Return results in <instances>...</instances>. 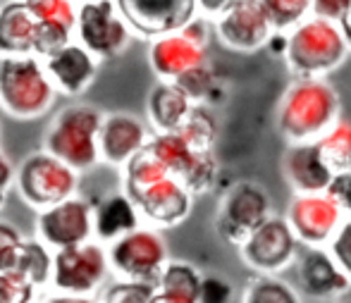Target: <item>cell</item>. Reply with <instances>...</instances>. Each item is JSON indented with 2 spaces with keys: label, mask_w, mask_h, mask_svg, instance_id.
Instances as JSON below:
<instances>
[{
  "label": "cell",
  "mask_w": 351,
  "mask_h": 303,
  "mask_svg": "<svg viewBox=\"0 0 351 303\" xmlns=\"http://www.w3.org/2000/svg\"><path fill=\"white\" fill-rule=\"evenodd\" d=\"M342 117V98L328 79H294L278 106V129L289 143L318 141Z\"/></svg>",
  "instance_id": "obj_1"
},
{
  "label": "cell",
  "mask_w": 351,
  "mask_h": 303,
  "mask_svg": "<svg viewBox=\"0 0 351 303\" xmlns=\"http://www.w3.org/2000/svg\"><path fill=\"white\" fill-rule=\"evenodd\" d=\"M347 56L349 48L337 22L311 14L287 32L285 60L296 79H325Z\"/></svg>",
  "instance_id": "obj_2"
},
{
  "label": "cell",
  "mask_w": 351,
  "mask_h": 303,
  "mask_svg": "<svg viewBox=\"0 0 351 303\" xmlns=\"http://www.w3.org/2000/svg\"><path fill=\"white\" fill-rule=\"evenodd\" d=\"M103 110L91 103H70L48 124L43 134V151L56 156L72 170L88 172L101 162L98 158V129Z\"/></svg>",
  "instance_id": "obj_3"
},
{
  "label": "cell",
  "mask_w": 351,
  "mask_h": 303,
  "mask_svg": "<svg viewBox=\"0 0 351 303\" xmlns=\"http://www.w3.org/2000/svg\"><path fill=\"white\" fill-rule=\"evenodd\" d=\"M58 93L36 56H0V110L12 120L46 115Z\"/></svg>",
  "instance_id": "obj_4"
},
{
  "label": "cell",
  "mask_w": 351,
  "mask_h": 303,
  "mask_svg": "<svg viewBox=\"0 0 351 303\" xmlns=\"http://www.w3.org/2000/svg\"><path fill=\"white\" fill-rule=\"evenodd\" d=\"M146 148L158 162L189 189L191 196L196 193H210L215 189L220 162L213 151L194 148L180 132H156L146 141Z\"/></svg>",
  "instance_id": "obj_5"
},
{
  "label": "cell",
  "mask_w": 351,
  "mask_h": 303,
  "mask_svg": "<svg viewBox=\"0 0 351 303\" xmlns=\"http://www.w3.org/2000/svg\"><path fill=\"white\" fill-rule=\"evenodd\" d=\"M79 182L82 175L77 170L43 148L29 153L22 165L14 167V189L19 198L34 210H43L74 196L79 191Z\"/></svg>",
  "instance_id": "obj_6"
},
{
  "label": "cell",
  "mask_w": 351,
  "mask_h": 303,
  "mask_svg": "<svg viewBox=\"0 0 351 303\" xmlns=\"http://www.w3.org/2000/svg\"><path fill=\"white\" fill-rule=\"evenodd\" d=\"M270 215L273 203L268 191L251 180H234L220 193V206L215 213L217 237L239 248Z\"/></svg>",
  "instance_id": "obj_7"
},
{
  "label": "cell",
  "mask_w": 351,
  "mask_h": 303,
  "mask_svg": "<svg viewBox=\"0 0 351 303\" xmlns=\"http://www.w3.org/2000/svg\"><path fill=\"white\" fill-rule=\"evenodd\" d=\"M106 256L108 270H112L117 280L146 282V284H156L160 270L170 260L162 234L143 225L108 243Z\"/></svg>",
  "instance_id": "obj_8"
},
{
  "label": "cell",
  "mask_w": 351,
  "mask_h": 303,
  "mask_svg": "<svg viewBox=\"0 0 351 303\" xmlns=\"http://www.w3.org/2000/svg\"><path fill=\"white\" fill-rule=\"evenodd\" d=\"M134 34L117 12L115 0H84L77 5L74 41L82 43L98 60L117 58L127 51Z\"/></svg>",
  "instance_id": "obj_9"
},
{
  "label": "cell",
  "mask_w": 351,
  "mask_h": 303,
  "mask_svg": "<svg viewBox=\"0 0 351 303\" xmlns=\"http://www.w3.org/2000/svg\"><path fill=\"white\" fill-rule=\"evenodd\" d=\"M108 275L106 246L98 241H86L79 246L53 251L51 287L62 294L91 296L98 291Z\"/></svg>",
  "instance_id": "obj_10"
},
{
  "label": "cell",
  "mask_w": 351,
  "mask_h": 303,
  "mask_svg": "<svg viewBox=\"0 0 351 303\" xmlns=\"http://www.w3.org/2000/svg\"><path fill=\"white\" fill-rule=\"evenodd\" d=\"M299 251L301 243L285 217L270 215L239 246V258L256 275H282L287 267L294 265Z\"/></svg>",
  "instance_id": "obj_11"
},
{
  "label": "cell",
  "mask_w": 351,
  "mask_h": 303,
  "mask_svg": "<svg viewBox=\"0 0 351 303\" xmlns=\"http://www.w3.org/2000/svg\"><path fill=\"white\" fill-rule=\"evenodd\" d=\"M36 239L43 246L60 251V248L79 246L93 239V198L79 193L43 208L36 215Z\"/></svg>",
  "instance_id": "obj_12"
},
{
  "label": "cell",
  "mask_w": 351,
  "mask_h": 303,
  "mask_svg": "<svg viewBox=\"0 0 351 303\" xmlns=\"http://www.w3.org/2000/svg\"><path fill=\"white\" fill-rule=\"evenodd\" d=\"M296 241L306 248L328 246L337 227L342 225L344 213L328 193H296L285 215Z\"/></svg>",
  "instance_id": "obj_13"
},
{
  "label": "cell",
  "mask_w": 351,
  "mask_h": 303,
  "mask_svg": "<svg viewBox=\"0 0 351 303\" xmlns=\"http://www.w3.org/2000/svg\"><path fill=\"white\" fill-rule=\"evenodd\" d=\"M115 5L132 34L148 41L180 32L199 14L196 0H115Z\"/></svg>",
  "instance_id": "obj_14"
},
{
  "label": "cell",
  "mask_w": 351,
  "mask_h": 303,
  "mask_svg": "<svg viewBox=\"0 0 351 303\" xmlns=\"http://www.w3.org/2000/svg\"><path fill=\"white\" fill-rule=\"evenodd\" d=\"M273 32V24L258 0H234L220 17L213 19V34L222 46L237 53L261 51Z\"/></svg>",
  "instance_id": "obj_15"
},
{
  "label": "cell",
  "mask_w": 351,
  "mask_h": 303,
  "mask_svg": "<svg viewBox=\"0 0 351 303\" xmlns=\"http://www.w3.org/2000/svg\"><path fill=\"white\" fill-rule=\"evenodd\" d=\"M130 198L134 201L141 220H146L153 230L182 225L194 206V196L189 193V189L175 177H162V180L130 193Z\"/></svg>",
  "instance_id": "obj_16"
},
{
  "label": "cell",
  "mask_w": 351,
  "mask_h": 303,
  "mask_svg": "<svg viewBox=\"0 0 351 303\" xmlns=\"http://www.w3.org/2000/svg\"><path fill=\"white\" fill-rule=\"evenodd\" d=\"M296 289L301 296H311V299H339L351 289V280L337 267L328 248H306L301 246L299 256H296Z\"/></svg>",
  "instance_id": "obj_17"
},
{
  "label": "cell",
  "mask_w": 351,
  "mask_h": 303,
  "mask_svg": "<svg viewBox=\"0 0 351 303\" xmlns=\"http://www.w3.org/2000/svg\"><path fill=\"white\" fill-rule=\"evenodd\" d=\"M151 138V129L132 112H103L98 129V158L112 167H125Z\"/></svg>",
  "instance_id": "obj_18"
},
{
  "label": "cell",
  "mask_w": 351,
  "mask_h": 303,
  "mask_svg": "<svg viewBox=\"0 0 351 303\" xmlns=\"http://www.w3.org/2000/svg\"><path fill=\"white\" fill-rule=\"evenodd\" d=\"M43 69L51 79L56 93H62L67 98H77L91 88V84L98 77L101 60L86 51L82 43L70 41L60 51L43 58Z\"/></svg>",
  "instance_id": "obj_19"
},
{
  "label": "cell",
  "mask_w": 351,
  "mask_h": 303,
  "mask_svg": "<svg viewBox=\"0 0 351 303\" xmlns=\"http://www.w3.org/2000/svg\"><path fill=\"white\" fill-rule=\"evenodd\" d=\"M204 62H208L206 48H199L180 32L162 34L148 43V67L158 82H175L177 77Z\"/></svg>",
  "instance_id": "obj_20"
},
{
  "label": "cell",
  "mask_w": 351,
  "mask_h": 303,
  "mask_svg": "<svg viewBox=\"0 0 351 303\" xmlns=\"http://www.w3.org/2000/svg\"><path fill=\"white\" fill-rule=\"evenodd\" d=\"M282 172L296 193H325L335 177L320 158L315 141L289 143L282 156Z\"/></svg>",
  "instance_id": "obj_21"
},
{
  "label": "cell",
  "mask_w": 351,
  "mask_h": 303,
  "mask_svg": "<svg viewBox=\"0 0 351 303\" xmlns=\"http://www.w3.org/2000/svg\"><path fill=\"white\" fill-rule=\"evenodd\" d=\"M136 227H141V215L122 189L93 198V241L108 246Z\"/></svg>",
  "instance_id": "obj_22"
},
{
  "label": "cell",
  "mask_w": 351,
  "mask_h": 303,
  "mask_svg": "<svg viewBox=\"0 0 351 303\" xmlns=\"http://www.w3.org/2000/svg\"><path fill=\"white\" fill-rule=\"evenodd\" d=\"M194 103L184 96L177 84L158 82L151 86L146 98V117L151 124L153 134L156 132H177L182 122L186 120Z\"/></svg>",
  "instance_id": "obj_23"
},
{
  "label": "cell",
  "mask_w": 351,
  "mask_h": 303,
  "mask_svg": "<svg viewBox=\"0 0 351 303\" xmlns=\"http://www.w3.org/2000/svg\"><path fill=\"white\" fill-rule=\"evenodd\" d=\"M34 29L36 19L22 0H5L0 5V56H32Z\"/></svg>",
  "instance_id": "obj_24"
},
{
  "label": "cell",
  "mask_w": 351,
  "mask_h": 303,
  "mask_svg": "<svg viewBox=\"0 0 351 303\" xmlns=\"http://www.w3.org/2000/svg\"><path fill=\"white\" fill-rule=\"evenodd\" d=\"M320 158L332 175L351 172V120L339 117L323 136L315 141Z\"/></svg>",
  "instance_id": "obj_25"
},
{
  "label": "cell",
  "mask_w": 351,
  "mask_h": 303,
  "mask_svg": "<svg viewBox=\"0 0 351 303\" xmlns=\"http://www.w3.org/2000/svg\"><path fill=\"white\" fill-rule=\"evenodd\" d=\"M51 267H53V251L43 246L38 239H24L22 248L17 253L14 270L19 277L29 282L32 287H46L51 284Z\"/></svg>",
  "instance_id": "obj_26"
},
{
  "label": "cell",
  "mask_w": 351,
  "mask_h": 303,
  "mask_svg": "<svg viewBox=\"0 0 351 303\" xmlns=\"http://www.w3.org/2000/svg\"><path fill=\"white\" fill-rule=\"evenodd\" d=\"M204 272L194 265V263L186 260H167L165 267L160 270L156 282L158 291H165V294H175L182 296V299H191L196 301V294H199V284Z\"/></svg>",
  "instance_id": "obj_27"
},
{
  "label": "cell",
  "mask_w": 351,
  "mask_h": 303,
  "mask_svg": "<svg viewBox=\"0 0 351 303\" xmlns=\"http://www.w3.org/2000/svg\"><path fill=\"white\" fill-rule=\"evenodd\" d=\"M239 303H304L299 289L280 275H256L246 284Z\"/></svg>",
  "instance_id": "obj_28"
},
{
  "label": "cell",
  "mask_w": 351,
  "mask_h": 303,
  "mask_svg": "<svg viewBox=\"0 0 351 303\" xmlns=\"http://www.w3.org/2000/svg\"><path fill=\"white\" fill-rule=\"evenodd\" d=\"M186 141L191 143L199 151H213L217 138V120L213 117L210 108L204 106V103H196L191 106L186 120L182 122V127L177 129Z\"/></svg>",
  "instance_id": "obj_29"
},
{
  "label": "cell",
  "mask_w": 351,
  "mask_h": 303,
  "mask_svg": "<svg viewBox=\"0 0 351 303\" xmlns=\"http://www.w3.org/2000/svg\"><path fill=\"white\" fill-rule=\"evenodd\" d=\"M275 32H289L311 17V0H258Z\"/></svg>",
  "instance_id": "obj_30"
},
{
  "label": "cell",
  "mask_w": 351,
  "mask_h": 303,
  "mask_svg": "<svg viewBox=\"0 0 351 303\" xmlns=\"http://www.w3.org/2000/svg\"><path fill=\"white\" fill-rule=\"evenodd\" d=\"M36 22H58L74 32L77 3L74 0H22Z\"/></svg>",
  "instance_id": "obj_31"
},
{
  "label": "cell",
  "mask_w": 351,
  "mask_h": 303,
  "mask_svg": "<svg viewBox=\"0 0 351 303\" xmlns=\"http://www.w3.org/2000/svg\"><path fill=\"white\" fill-rule=\"evenodd\" d=\"M70 41H74V32L58 22H36L34 29V46H32V56H36L38 60L48 58L51 53L60 51L62 46H67Z\"/></svg>",
  "instance_id": "obj_32"
},
{
  "label": "cell",
  "mask_w": 351,
  "mask_h": 303,
  "mask_svg": "<svg viewBox=\"0 0 351 303\" xmlns=\"http://www.w3.org/2000/svg\"><path fill=\"white\" fill-rule=\"evenodd\" d=\"M217 82L215 72H213L210 62H204L199 64V67H191L189 72H184L182 77H177L172 84H177V86L184 91V96L189 98L191 103H204L206 93L210 91V86Z\"/></svg>",
  "instance_id": "obj_33"
},
{
  "label": "cell",
  "mask_w": 351,
  "mask_h": 303,
  "mask_svg": "<svg viewBox=\"0 0 351 303\" xmlns=\"http://www.w3.org/2000/svg\"><path fill=\"white\" fill-rule=\"evenodd\" d=\"M153 294H156V284L117 280L115 284L103 291L101 303H151Z\"/></svg>",
  "instance_id": "obj_34"
},
{
  "label": "cell",
  "mask_w": 351,
  "mask_h": 303,
  "mask_svg": "<svg viewBox=\"0 0 351 303\" xmlns=\"http://www.w3.org/2000/svg\"><path fill=\"white\" fill-rule=\"evenodd\" d=\"M234 301V287L227 277L222 275H204L199 284V294H196V303H232Z\"/></svg>",
  "instance_id": "obj_35"
},
{
  "label": "cell",
  "mask_w": 351,
  "mask_h": 303,
  "mask_svg": "<svg viewBox=\"0 0 351 303\" xmlns=\"http://www.w3.org/2000/svg\"><path fill=\"white\" fill-rule=\"evenodd\" d=\"M328 253L332 256V260L337 263V267L351 280V220L344 217L342 225L337 227V232L332 234V239L328 241Z\"/></svg>",
  "instance_id": "obj_36"
},
{
  "label": "cell",
  "mask_w": 351,
  "mask_h": 303,
  "mask_svg": "<svg viewBox=\"0 0 351 303\" xmlns=\"http://www.w3.org/2000/svg\"><path fill=\"white\" fill-rule=\"evenodd\" d=\"M22 232L8 220H0V272H12L22 248Z\"/></svg>",
  "instance_id": "obj_37"
},
{
  "label": "cell",
  "mask_w": 351,
  "mask_h": 303,
  "mask_svg": "<svg viewBox=\"0 0 351 303\" xmlns=\"http://www.w3.org/2000/svg\"><path fill=\"white\" fill-rule=\"evenodd\" d=\"M36 287L29 284L17 272H0V303H32Z\"/></svg>",
  "instance_id": "obj_38"
},
{
  "label": "cell",
  "mask_w": 351,
  "mask_h": 303,
  "mask_svg": "<svg viewBox=\"0 0 351 303\" xmlns=\"http://www.w3.org/2000/svg\"><path fill=\"white\" fill-rule=\"evenodd\" d=\"M180 34L189 38L191 43H196L199 48H208V41L213 36V22L201 17V14H196L194 19H189V22L180 29Z\"/></svg>",
  "instance_id": "obj_39"
},
{
  "label": "cell",
  "mask_w": 351,
  "mask_h": 303,
  "mask_svg": "<svg viewBox=\"0 0 351 303\" xmlns=\"http://www.w3.org/2000/svg\"><path fill=\"white\" fill-rule=\"evenodd\" d=\"M325 193L339 203L344 217H349V220H351V172H344V175H335Z\"/></svg>",
  "instance_id": "obj_40"
},
{
  "label": "cell",
  "mask_w": 351,
  "mask_h": 303,
  "mask_svg": "<svg viewBox=\"0 0 351 303\" xmlns=\"http://www.w3.org/2000/svg\"><path fill=\"white\" fill-rule=\"evenodd\" d=\"M349 8L351 0H311V14L330 19V22H337Z\"/></svg>",
  "instance_id": "obj_41"
},
{
  "label": "cell",
  "mask_w": 351,
  "mask_h": 303,
  "mask_svg": "<svg viewBox=\"0 0 351 303\" xmlns=\"http://www.w3.org/2000/svg\"><path fill=\"white\" fill-rule=\"evenodd\" d=\"M12 184H14V165L8 160V156L0 151V208L8 201V191Z\"/></svg>",
  "instance_id": "obj_42"
},
{
  "label": "cell",
  "mask_w": 351,
  "mask_h": 303,
  "mask_svg": "<svg viewBox=\"0 0 351 303\" xmlns=\"http://www.w3.org/2000/svg\"><path fill=\"white\" fill-rule=\"evenodd\" d=\"M232 3H234V0H196V10H199L201 17H206L213 22V19L220 17Z\"/></svg>",
  "instance_id": "obj_43"
},
{
  "label": "cell",
  "mask_w": 351,
  "mask_h": 303,
  "mask_svg": "<svg viewBox=\"0 0 351 303\" xmlns=\"http://www.w3.org/2000/svg\"><path fill=\"white\" fill-rule=\"evenodd\" d=\"M265 51L270 53L273 58H285V53H287V32H273L270 34V38L265 41Z\"/></svg>",
  "instance_id": "obj_44"
},
{
  "label": "cell",
  "mask_w": 351,
  "mask_h": 303,
  "mask_svg": "<svg viewBox=\"0 0 351 303\" xmlns=\"http://www.w3.org/2000/svg\"><path fill=\"white\" fill-rule=\"evenodd\" d=\"M227 96H230V91H227V86H222L220 82H215L210 86V91L206 93V98H204V106H208V108H217V106H222V103H227Z\"/></svg>",
  "instance_id": "obj_45"
},
{
  "label": "cell",
  "mask_w": 351,
  "mask_h": 303,
  "mask_svg": "<svg viewBox=\"0 0 351 303\" xmlns=\"http://www.w3.org/2000/svg\"><path fill=\"white\" fill-rule=\"evenodd\" d=\"M43 303H96L93 296H77V294H62V291H56V294H48Z\"/></svg>",
  "instance_id": "obj_46"
},
{
  "label": "cell",
  "mask_w": 351,
  "mask_h": 303,
  "mask_svg": "<svg viewBox=\"0 0 351 303\" xmlns=\"http://www.w3.org/2000/svg\"><path fill=\"white\" fill-rule=\"evenodd\" d=\"M337 27H339V32H342V36H344V43H347V48L351 51V8L337 19Z\"/></svg>",
  "instance_id": "obj_47"
},
{
  "label": "cell",
  "mask_w": 351,
  "mask_h": 303,
  "mask_svg": "<svg viewBox=\"0 0 351 303\" xmlns=\"http://www.w3.org/2000/svg\"><path fill=\"white\" fill-rule=\"evenodd\" d=\"M151 303H196V301H191V299H182V296L165 294V291H158V289H156V294H153Z\"/></svg>",
  "instance_id": "obj_48"
},
{
  "label": "cell",
  "mask_w": 351,
  "mask_h": 303,
  "mask_svg": "<svg viewBox=\"0 0 351 303\" xmlns=\"http://www.w3.org/2000/svg\"><path fill=\"white\" fill-rule=\"evenodd\" d=\"M74 3H84V0H74Z\"/></svg>",
  "instance_id": "obj_49"
},
{
  "label": "cell",
  "mask_w": 351,
  "mask_h": 303,
  "mask_svg": "<svg viewBox=\"0 0 351 303\" xmlns=\"http://www.w3.org/2000/svg\"><path fill=\"white\" fill-rule=\"evenodd\" d=\"M347 303H351V301H347Z\"/></svg>",
  "instance_id": "obj_50"
}]
</instances>
